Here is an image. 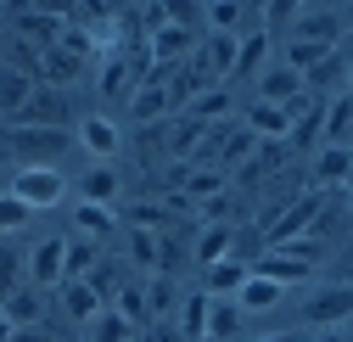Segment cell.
Here are the masks:
<instances>
[{"label":"cell","mask_w":353,"mask_h":342,"mask_svg":"<svg viewBox=\"0 0 353 342\" xmlns=\"http://www.w3.org/2000/svg\"><path fill=\"white\" fill-rule=\"evenodd\" d=\"M6 152L23 168H57L73 152V135L68 130H6Z\"/></svg>","instance_id":"cell-1"},{"label":"cell","mask_w":353,"mask_h":342,"mask_svg":"<svg viewBox=\"0 0 353 342\" xmlns=\"http://www.w3.org/2000/svg\"><path fill=\"white\" fill-rule=\"evenodd\" d=\"M62 34H68V12H51V6H12V39H28V46L51 51Z\"/></svg>","instance_id":"cell-2"},{"label":"cell","mask_w":353,"mask_h":342,"mask_svg":"<svg viewBox=\"0 0 353 342\" xmlns=\"http://www.w3.org/2000/svg\"><path fill=\"white\" fill-rule=\"evenodd\" d=\"M68 118H73L68 90H51V84H39V90L28 96V107L12 118V130H68Z\"/></svg>","instance_id":"cell-3"},{"label":"cell","mask_w":353,"mask_h":342,"mask_svg":"<svg viewBox=\"0 0 353 342\" xmlns=\"http://www.w3.org/2000/svg\"><path fill=\"white\" fill-rule=\"evenodd\" d=\"M320 208H325V197H320V191H303L297 202H286V208H281V219L263 230V241H270V247H286V241L308 236V230H314V219H320Z\"/></svg>","instance_id":"cell-4"},{"label":"cell","mask_w":353,"mask_h":342,"mask_svg":"<svg viewBox=\"0 0 353 342\" xmlns=\"http://www.w3.org/2000/svg\"><path fill=\"white\" fill-rule=\"evenodd\" d=\"M62 191H68V180L57 174V168H17V174H12V197H17L28 213L57 208V202H62Z\"/></svg>","instance_id":"cell-5"},{"label":"cell","mask_w":353,"mask_h":342,"mask_svg":"<svg viewBox=\"0 0 353 342\" xmlns=\"http://www.w3.org/2000/svg\"><path fill=\"white\" fill-rule=\"evenodd\" d=\"M303 320L314 325V331H336V325H347V320H353V281L320 286L314 297H308V309H303Z\"/></svg>","instance_id":"cell-6"},{"label":"cell","mask_w":353,"mask_h":342,"mask_svg":"<svg viewBox=\"0 0 353 342\" xmlns=\"http://www.w3.org/2000/svg\"><path fill=\"white\" fill-rule=\"evenodd\" d=\"M342 12L336 6H297V23H292V39H308V46H325L336 51V39H342Z\"/></svg>","instance_id":"cell-7"},{"label":"cell","mask_w":353,"mask_h":342,"mask_svg":"<svg viewBox=\"0 0 353 342\" xmlns=\"http://www.w3.org/2000/svg\"><path fill=\"white\" fill-rule=\"evenodd\" d=\"M252 275L275 281V286H303V281H314V264H303V259H292V252L270 247V252H258V259H252Z\"/></svg>","instance_id":"cell-8"},{"label":"cell","mask_w":353,"mask_h":342,"mask_svg":"<svg viewBox=\"0 0 353 342\" xmlns=\"http://www.w3.org/2000/svg\"><path fill=\"white\" fill-rule=\"evenodd\" d=\"M73 141H79L84 152H90L96 163H112V157H118V146H123V141H118V123H112V118H84Z\"/></svg>","instance_id":"cell-9"},{"label":"cell","mask_w":353,"mask_h":342,"mask_svg":"<svg viewBox=\"0 0 353 342\" xmlns=\"http://www.w3.org/2000/svg\"><path fill=\"white\" fill-rule=\"evenodd\" d=\"M303 96V73H292L286 62L281 68H263L258 73V101H270V107H286V101H297Z\"/></svg>","instance_id":"cell-10"},{"label":"cell","mask_w":353,"mask_h":342,"mask_svg":"<svg viewBox=\"0 0 353 342\" xmlns=\"http://www.w3.org/2000/svg\"><path fill=\"white\" fill-rule=\"evenodd\" d=\"M62 252H68V241H39V247L28 252V281H34V286H62V281H68Z\"/></svg>","instance_id":"cell-11"},{"label":"cell","mask_w":353,"mask_h":342,"mask_svg":"<svg viewBox=\"0 0 353 342\" xmlns=\"http://www.w3.org/2000/svg\"><path fill=\"white\" fill-rule=\"evenodd\" d=\"M247 130H252L258 141H286V135H292V118H286V107L252 101V107H247Z\"/></svg>","instance_id":"cell-12"},{"label":"cell","mask_w":353,"mask_h":342,"mask_svg":"<svg viewBox=\"0 0 353 342\" xmlns=\"http://www.w3.org/2000/svg\"><path fill=\"white\" fill-rule=\"evenodd\" d=\"M281 297H286V286L263 281V275H247V281H241V292H236V309H241V314H263V309H275Z\"/></svg>","instance_id":"cell-13"},{"label":"cell","mask_w":353,"mask_h":342,"mask_svg":"<svg viewBox=\"0 0 353 342\" xmlns=\"http://www.w3.org/2000/svg\"><path fill=\"white\" fill-rule=\"evenodd\" d=\"M236 46H241V34H208V46H196V51L208 57V68H213L219 84L236 79Z\"/></svg>","instance_id":"cell-14"},{"label":"cell","mask_w":353,"mask_h":342,"mask_svg":"<svg viewBox=\"0 0 353 342\" xmlns=\"http://www.w3.org/2000/svg\"><path fill=\"white\" fill-rule=\"evenodd\" d=\"M353 174V146H320V157H314V185L325 191V185H342Z\"/></svg>","instance_id":"cell-15"},{"label":"cell","mask_w":353,"mask_h":342,"mask_svg":"<svg viewBox=\"0 0 353 342\" xmlns=\"http://www.w3.org/2000/svg\"><path fill=\"white\" fill-rule=\"evenodd\" d=\"M208 314H213V297L191 292L180 303V342H208Z\"/></svg>","instance_id":"cell-16"},{"label":"cell","mask_w":353,"mask_h":342,"mask_svg":"<svg viewBox=\"0 0 353 342\" xmlns=\"http://www.w3.org/2000/svg\"><path fill=\"white\" fill-rule=\"evenodd\" d=\"M39 90V84L28 79V73H17V68H0V112L6 118H17L23 107H28V96Z\"/></svg>","instance_id":"cell-17"},{"label":"cell","mask_w":353,"mask_h":342,"mask_svg":"<svg viewBox=\"0 0 353 342\" xmlns=\"http://www.w3.org/2000/svg\"><path fill=\"white\" fill-rule=\"evenodd\" d=\"M230 247H236V230H230V225H208V230L196 236V264L213 270L219 259H230Z\"/></svg>","instance_id":"cell-18"},{"label":"cell","mask_w":353,"mask_h":342,"mask_svg":"<svg viewBox=\"0 0 353 342\" xmlns=\"http://www.w3.org/2000/svg\"><path fill=\"white\" fill-rule=\"evenodd\" d=\"M135 84H141V73H135V62H129L123 51L101 62V96H129Z\"/></svg>","instance_id":"cell-19"},{"label":"cell","mask_w":353,"mask_h":342,"mask_svg":"<svg viewBox=\"0 0 353 342\" xmlns=\"http://www.w3.org/2000/svg\"><path fill=\"white\" fill-rule=\"evenodd\" d=\"M247 275H252V264H241V259H219V264L208 270V297H225V292L236 297Z\"/></svg>","instance_id":"cell-20"},{"label":"cell","mask_w":353,"mask_h":342,"mask_svg":"<svg viewBox=\"0 0 353 342\" xmlns=\"http://www.w3.org/2000/svg\"><path fill=\"white\" fill-rule=\"evenodd\" d=\"M62 309H68L73 320H96V314H101V297H96L90 281H62Z\"/></svg>","instance_id":"cell-21"},{"label":"cell","mask_w":353,"mask_h":342,"mask_svg":"<svg viewBox=\"0 0 353 342\" xmlns=\"http://www.w3.org/2000/svg\"><path fill=\"white\" fill-rule=\"evenodd\" d=\"M129 112H135V123H163L174 107H168V90H157V84H141V90L129 96Z\"/></svg>","instance_id":"cell-22"},{"label":"cell","mask_w":353,"mask_h":342,"mask_svg":"<svg viewBox=\"0 0 353 342\" xmlns=\"http://www.w3.org/2000/svg\"><path fill=\"white\" fill-rule=\"evenodd\" d=\"M79 191H84V202H96V208H112V197H118V174H112V163H96L90 174L79 180Z\"/></svg>","instance_id":"cell-23"},{"label":"cell","mask_w":353,"mask_h":342,"mask_svg":"<svg viewBox=\"0 0 353 342\" xmlns=\"http://www.w3.org/2000/svg\"><path fill=\"white\" fill-rule=\"evenodd\" d=\"M286 163V141H258V152L241 163V180L252 185V180H263V174H270V168H281Z\"/></svg>","instance_id":"cell-24"},{"label":"cell","mask_w":353,"mask_h":342,"mask_svg":"<svg viewBox=\"0 0 353 342\" xmlns=\"http://www.w3.org/2000/svg\"><path fill=\"white\" fill-rule=\"evenodd\" d=\"M320 135H325V146H347V135H353V96L325 107V130Z\"/></svg>","instance_id":"cell-25"},{"label":"cell","mask_w":353,"mask_h":342,"mask_svg":"<svg viewBox=\"0 0 353 342\" xmlns=\"http://www.w3.org/2000/svg\"><path fill=\"white\" fill-rule=\"evenodd\" d=\"M263 57H270V34H241V46H236V73H263Z\"/></svg>","instance_id":"cell-26"},{"label":"cell","mask_w":353,"mask_h":342,"mask_svg":"<svg viewBox=\"0 0 353 342\" xmlns=\"http://www.w3.org/2000/svg\"><path fill=\"white\" fill-rule=\"evenodd\" d=\"M0 314H6L12 325H39V292H28V286H17L6 303H0Z\"/></svg>","instance_id":"cell-27"},{"label":"cell","mask_w":353,"mask_h":342,"mask_svg":"<svg viewBox=\"0 0 353 342\" xmlns=\"http://www.w3.org/2000/svg\"><path fill=\"white\" fill-rule=\"evenodd\" d=\"M258 152V135L247 130V123H241V130H225V146H219V168H230V163H247Z\"/></svg>","instance_id":"cell-28"},{"label":"cell","mask_w":353,"mask_h":342,"mask_svg":"<svg viewBox=\"0 0 353 342\" xmlns=\"http://www.w3.org/2000/svg\"><path fill=\"white\" fill-rule=\"evenodd\" d=\"M90 336H96V342H135V325H129L118 309H101V314L90 320Z\"/></svg>","instance_id":"cell-29"},{"label":"cell","mask_w":353,"mask_h":342,"mask_svg":"<svg viewBox=\"0 0 353 342\" xmlns=\"http://www.w3.org/2000/svg\"><path fill=\"white\" fill-rule=\"evenodd\" d=\"M23 270H28V259H23L17 247H6V241H0V303H6V297L23 286Z\"/></svg>","instance_id":"cell-30"},{"label":"cell","mask_w":353,"mask_h":342,"mask_svg":"<svg viewBox=\"0 0 353 342\" xmlns=\"http://www.w3.org/2000/svg\"><path fill=\"white\" fill-rule=\"evenodd\" d=\"M225 107H230V84H213V90H202V96L185 107V118H196V123H213Z\"/></svg>","instance_id":"cell-31"},{"label":"cell","mask_w":353,"mask_h":342,"mask_svg":"<svg viewBox=\"0 0 353 342\" xmlns=\"http://www.w3.org/2000/svg\"><path fill=\"white\" fill-rule=\"evenodd\" d=\"M73 225H79L84 236H90V241H101V236L112 230V208H96V202H79V208H73Z\"/></svg>","instance_id":"cell-32"},{"label":"cell","mask_w":353,"mask_h":342,"mask_svg":"<svg viewBox=\"0 0 353 342\" xmlns=\"http://www.w3.org/2000/svg\"><path fill=\"white\" fill-rule=\"evenodd\" d=\"M219 191H225V174H219V168H191L180 197H185V202H196V197L208 202V197H219Z\"/></svg>","instance_id":"cell-33"},{"label":"cell","mask_w":353,"mask_h":342,"mask_svg":"<svg viewBox=\"0 0 353 342\" xmlns=\"http://www.w3.org/2000/svg\"><path fill=\"white\" fill-rule=\"evenodd\" d=\"M236 331H241V309H236V303H219V297H213V314H208V342L236 336Z\"/></svg>","instance_id":"cell-34"},{"label":"cell","mask_w":353,"mask_h":342,"mask_svg":"<svg viewBox=\"0 0 353 342\" xmlns=\"http://www.w3.org/2000/svg\"><path fill=\"white\" fill-rule=\"evenodd\" d=\"M112 297H118V314H123L129 325H135V331L152 320V314H146V292H141V286H118Z\"/></svg>","instance_id":"cell-35"},{"label":"cell","mask_w":353,"mask_h":342,"mask_svg":"<svg viewBox=\"0 0 353 342\" xmlns=\"http://www.w3.org/2000/svg\"><path fill=\"white\" fill-rule=\"evenodd\" d=\"M247 17V6L241 0H213L208 6V23H213V34H236V23Z\"/></svg>","instance_id":"cell-36"},{"label":"cell","mask_w":353,"mask_h":342,"mask_svg":"<svg viewBox=\"0 0 353 342\" xmlns=\"http://www.w3.org/2000/svg\"><path fill=\"white\" fill-rule=\"evenodd\" d=\"M129 259L141 270H157V230H135L129 236Z\"/></svg>","instance_id":"cell-37"},{"label":"cell","mask_w":353,"mask_h":342,"mask_svg":"<svg viewBox=\"0 0 353 342\" xmlns=\"http://www.w3.org/2000/svg\"><path fill=\"white\" fill-rule=\"evenodd\" d=\"M336 79H342V57L331 51V57H325V62H320L314 73H303V90L314 96V90H325V84H336Z\"/></svg>","instance_id":"cell-38"},{"label":"cell","mask_w":353,"mask_h":342,"mask_svg":"<svg viewBox=\"0 0 353 342\" xmlns=\"http://www.w3.org/2000/svg\"><path fill=\"white\" fill-rule=\"evenodd\" d=\"M168 309H174V281L157 275V281L146 286V314H168Z\"/></svg>","instance_id":"cell-39"},{"label":"cell","mask_w":353,"mask_h":342,"mask_svg":"<svg viewBox=\"0 0 353 342\" xmlns=\"http://www.w3.org/2000/svg\"><path fill=\"white\" fill-rule=\"evenodd\" d=\"M28 219H34V213H28V208H23V202H17L12 191L0 197V230H6V236H12V230H23Z\"/></svg>","instance_id":"cell-40"},{"label":"cell","mask_w":353,"mask_h":342,"mask_svg":"<svg viewBox=\"0 0 353 342\" xmlns=\"http://www.w3.org/2000/svg\"><path fill=\"white\" fill-rule=\"evenodd\" d=\"M263 23H270L263 34H275V28H292V23H297V6H292V0H270V6H263Z\"/></svg>","instance_id":"cell-41"},{"label":"cell","mask_w":353,"mask_h":342,"mask_svg":"<svg viewBox=\"0 0 353 342\" xmlns=\"http://www.w3.org/2000/svg\"><path fill=\"white\" fill-rule=\"evenodd\" d=\"M129 219H135V230H163L168 213H163L157 202H135V208H129Z\"/></svg>","instance_id":"cell-42"},{"label":"cell","mask_w":353,"mask_h":342,"mask_svg":"<svg viewBox=\"0 0 353 342\" xmlns=\"http://www.w3.org/2000/svg\"><path fill=\"white\" fill-rule=\"evenodd\" d=\"M12 342H51V331H46V325H17Z\"/></svg>","instance_id":"cell-43"},{"label":"cell","mask_w":353,"mask_h":342,"mask_svg":"<svg viewBox=\"0 0 353 342\" xmlns=\"http://www.w3.org/2000/svg\"><path fill=\"white\" fill-rule=\"evenodd\" d=\"M258 342H308L303 331H275V336H258Z\"/></svg>","instance_id":"cell-44"},{"label":"cell","mask_w":353,"mask_h":342,"mask_svg":"<svg viewBox=\"0 0 353 342\" xmlns=\"http://www.w3.org/2000/svg\"><path fill=\"white\" fill-rule=\"evenodd\" d=\"M325 342H353V320H347V325H336V331H325Z\"/></svg>","instance_id":"cell-45"},{"label":"cell","mask_w":353,"mask_h":342,"mask_svg":"<svg viewBox=\"0 0 353 342\" xmlns=\"http://www.w3.org/2000/svg\"><path fill=\"white\" fill-rule=\"evenodd\" d=\"M146 342H180V331H152Z\"/></svg>","instance_id":"cell-46"},{"label":"cell","mask_w":353,"mask_h":342,"mask_svg":"<svg viewBox=\"0 0 353 342\" xmlns=\"http://www.w3.org/2000/svg\"><path fill=\"white\" fill-rule=\"evenodd\" d=\"M12 331H17V325H12L6 314H0V342H12Z\"/></svg>","instance_id":"cell-47"},{"label":"cell","mask_w":353,"mask_h":342,"mask_svg":"<svg viewBox=\"0 0 353 342\" xmlns=\"http://www.w3.org/2000/svg\"><path fill=\"white\" fill-rule=\"evenodd\" d=\"M6 46H12V34H6V28H0V62H6Z\"/></svg>","instance_id":"cell-48"},{"label":"cell","mask_w":353,"mask_h":342,"mask_svg":"<svg viewBox=\"0 0 353 342\" xmlns=\"http://www.w3.org/2000/svg\"><path fill=\"white\" fill-rule=\"evenodd\" d=\"M347 96H353V62H347Z\"/></svg>","instance_id":"cell-49"},{"label":"cell","mask_w":353,"mask_h":342,"mask_svg":"<svg viewBox=\"0 0 353 342\" xmlns=\"http://www.w3.org/2000/svg\"><path fill=\"white\" fill-rule=\"evenodd\" d=\"M347 213H353V197H347Z\"/></svg>","instance_id":"cell-50"}]
</instances>
